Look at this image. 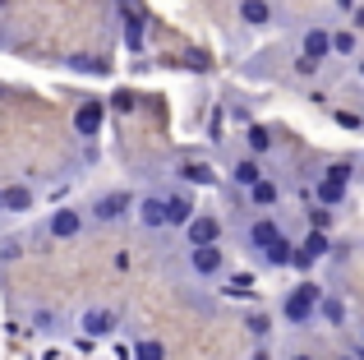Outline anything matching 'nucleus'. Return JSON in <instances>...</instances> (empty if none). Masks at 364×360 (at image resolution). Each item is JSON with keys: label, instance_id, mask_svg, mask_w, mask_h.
<instances>
[{"label": "nucleus", "instance_id": "1", "mask_svg": "<svg viewBox=\"0 0 364 360\" xmlns=\"http://www.w3.org/2000/svg\"><path fill=\"white\" fill-rule=\"evenodd\" d=\"M318 287H314V282H300V287H295L291 291V296H286V324H295V328H304V324H309V319L314 314H318Z\"/></svg>", "mask_w": 364, "mask_h": 360}, {"label": "nucleus", "instance_id": "2", "mask_svg": "<svg viewBox=\"0 0 364 360\" xmlns=\"http://www.w3.org/2000/svg\"><path fill=\"white\" fill-rule=\"evenodd\" d=\"M194 217H198L194 194H189V189H171L166 194V226H189Z\"/></svg>", "mask_w": 364, "mask_h": 360}, {"label": "nucleus", "instance_id": "3", "mask_svg": "<svg viewBox=\"0 0 364 360\" xmlns=\"http://www.w3.org/2000/svg\"><path fill=\"white\" fill-rule=\"evenodd\" d=\"M189 268H194L198 277H217V272L226 268L222 245H194V254H189Z\"/></svg>", "mask_w": 364, "mask_h": 360}, {"label": "nucleus", "instance_id": "4", "mask_svg": "<svg viewBox=\"0 0 364 360\" xmlns=\"http://www.w3.org/2000/svg\"><path fill=\"white\" fill-rule=\"evenodd\" d=\"M46 231H51L55 240H79V231H83V213H79V208H55L51 222H46Z\"/></svg>", "mask_w": 364, "mask_h": 360}, {"label": "nucleus", "instance_id": "5", "mask_svg": "<svg viewBox=\"0 0 364 360\" xmlns=\"http://www.w3.org/2000/svg\"><path fill=\"white\" fill-rule=\"evenodd\" d=\"M102 120H107V107H102L97 97H88V102H79V111H74V129H79L83 139H92L102 129Z\"/></svg>", "mask_w": 364, "mask_h": 360}, {"label": "nucleus", "instance_id": "6", "mask_svg": "<svg viewBox=\"0 0 364 360\" xmlns=\"http://www.w3.org/2000/svg\"><path fill=\"white\" fill-rule=\"evenodd\" d=\"M79 324H83V333H88V337H111V333H116V309L97 305V309H88Z\"/></svg>", "mask_w": 364, "mask_h": 360}, {"label": "nucleus", "instance_id": "7", "mask_svg": "<svg viewBox=\"0 0 364 360\" xmlns=\"http://www.w3.org/2000/svg\"><path fill=\"white\" fill-rule=\"evenodd\" d=\"M139 222L148 226V231H161V226H166V194L139 198Z\"/></svg>", "mask_w": 364, "mask_h": 360}, {"label": "nucleus", "instance_id": "8", "mask_svg": "<svg viewBox=\"0 0 364 360\" xmlns=\"http://www.w3.org/2000/svg\"><path fill=\"white\" fill-rule=\"evenodd\" d=\"M185 240L189 245H217L222 240V222H217V217H194V222L185 226Z\"/></svg>", "mask_w": 364, "mask_h": 360}, {"label": "nucleus", "instance_id": "9", "mask_svg": "<svg viewBox=\"0 0 364 360\" xmlns=\"http://www.w3.org/2000/svg\"><path fill=\"white\" fill-rule=\"evenodd\" d=\"M129 203H134V198L124 194V189H111V194H102V198H97V208H92V213H97L102 222H116V217L129 213Z\"/></svg>", "mask_w": 364, "mask_h": 360}, {"label": "nucleus", "instance_id": "10", "mask_svg": "<svg viewBox=\"0 0 364 360\" xmlns=\"http://www.w3.org/2000/svg\"><path fill=\"white\" fill-rule=\"evenodd\" d=\"M304 55H309V60H328L332 55V33L328 28H309V33H304Z\"/></svg>", "mask_w": 364, "mask_h": 360}, {"label": "nucleus", "instance_id": "11", "mask_svg": "<svg viewBox=\"0 0 364 360\" xmlns=\"http://www.w3.org/2000/svg\"><path fill=\"white\" fill-rule=\"evenodd\" d=\"M277 235H282V226H277L272 217H258V222L249 226V250H267Z\"/></svg>", "mask_w": 364, "mask_h": 360}, {"label": "nucleus", "instance_id": "12", "mask_svg": "<svg viewBox=\"0 0 364 360\" xmlns=\"http://www.w3.org/2000/svg\"><path fill=\"white\" fill-rule=\"evenodd\" d=\"M240 18L249 28H267L272 23V5L267 0H240Z\"/></svg>", "mask_w": 364, "mask_h": 360}, {"label": "nucleus", "instance_id": "13", "mask_svg": "<svg viewBox=\"0 0 364 360\" xmlns=\"http://www.w3.org/2000/svg\"><path fill=\"white\" fill-rule=\"evenodd\" d=\"M37 203V194L28 185H5V213H28Z\"/></svg>", "mask_w": 364, "mask_h": 360}, {"label": "nucleus", "instance_id": "14", "mask_svg": "<svg viewBox=\"0 0 364 360\" xmlns=\"http://www.w3.org/2000/svg\"><path fill=\"white\" fill-rule=\"evenodd\" d=\"M143 42H148V18L129 14V18H124V46L139 55V51H143Z\"/></svg>", "mask_w": 364, "mask_h": 360}, {"label": "nucleus", "instance_id": "15", "mask_svg": "<svg viewBox=\"0 0 364 360\" xmlns=\"http://www.w3.org/2000/svg\"><path fill=\"white\" fill-rule=\"evenodd\" d=\"M249 203H254L258 208V213H267V208H272L277 203V185H272V180H254V185H249Z\"/></svg>", "mask_w": 364, "mask_h": 360}, {"label": "nucleus", "instance_id": "16", "mask_svg": "<svg viewBox=\"0 0 364 360\" xmlns=\"http://www.w3.org/2000/svg\"><path fill=\"white\" fill-rule=\"evenodd\" d=\"M304 254H309V259H328L332 254V240H328V231H318V226H314L309 235H304V245H300Z\"/></svg>", "mask_w": 364, "mask_h": 360}, {"label": "nucleus", "instance_id": "17", "mask_svg": "<svg viewBox=\"0 0 364 360\" xmlns=\"http://www.w3.org/2000/svg\"><path fill=\"white\" fill-rule=\"evenodd\" d=\"M318 319H323V324H332V328H341V324H346V305H341L337 296H323L318 300Z\"/></svg>", "mask_w": 364, "mask_h": 360}, {"label": "nucleus", "instance_id": "18", "mask_svg": "<svg viewBox=\"0 0 364 360\" xmlns=\"http://www.w3.org/2000/svg\"><path fill=\"white\" fill-rule=\"evenodd\" d=\"M231 176H235V185H245V189H249L254 180H263V166H258L254 157H240V162L231 166Z\"/></svg>", "mask_w": 364, "mask_h": 360}, {"label": "nucleus", "instance_id": "19", "mask_svg": "<svg viewBox=\"0 0 364 360\" xmlns=\"http://www.w3.org/2000/svg\"><path fill=\"white\" fill-rule=\"evenodd\" d=\"M318 203H328V208L346 203V185H341V180H328V176H323V185H318Z\"/></svg>", "mask_w": 364, "mask_h": 360}, {"label": "nucleus", "instance_id": "20", "mask_svg": "<svg viewBox=\"0 0 364 360\" xmlns=\"http://www.w3.org/2000/svg\"><path fill=\"white\" fill-rule=\"evenodd\" d=\"M180 180H189V185H217V176L208 171L203 162H185L180 166Z\"/></svg>", "mask_w": 364, "mask_h": 360}, {"label": "nucleus", "instance_id": "21", "mask_svg": "<svg viewBox=\"0 0 364 360\" xmlns=\"http://www.w3.org/2000/svg\"><path fill=\"white\" fill-rule=\"evenodd\" d=\"M245 144H249V153L254 157H263L267 148H272V134H267L263 125H249V134H245Z\"/></svg>", "mask_w": 364, "mask_h": 360}, {"label": "nucleus", "instance_id": "22", "mask_svg": "<svg viewBox=\"0 0 364 360\" xmlns=\"http://www.w3.org/2000/svg\"><path fill=\"white\" fill-rule=\"evenodd\" d=\"M291 254H295V245L286 240V235H277V240L263 250V259H267V263H291Z\"/></svg>", "mask_w": 364, "mask_h": 360}, {"label": "nucleus", "instance_id": "23", "mask_svg": "<svg viewBox=\"0 0 364 360\" xmlns=\"http://www.w3.org/2000/svg\"><path fill=\"white\" fill-rule=\"evenodd\" d=\"M134 360H166V346L157 337H143V342H134Z\"/></svg>", "mask_w": 364, "mask_h": 360}, {"label": "nucleus", "instance_id": "24", "mask_svg": "<svg viewBox=\"0 0 364 360\" xmlns=\"http://www.w3.org/2000/svg\"><path fill=\"white\" fill-rule=\"evenodd\" d=\"M332 51L337 55H355V28H337V33H332Z\"/></svg>", "mask_w": 364, "mask_h": 360}, {"label": "nucleus", "instance_id": "25", "mask_svg": "<svg viewBox=\"0 0 364 360\" xmlns=\"http://www.w3.org/2000/svg\"><path fill=\"white\" fill-rule=\"evenodd\" d=\"M70 70H83V74H111V60H88V55H74Z\"/></svg>", "mask_w": 364, "mask_h": 360}, {"label": "nucleus", "instance_id": "26", "mask_svg": "<svg viewBox=\"0 0 364 360\" xmlns=\"http://www.w3.org/2000/svg\"><path fill=\"white\" fill-rule=\"evenodd\" d=\"M245 328H249V333H258V337H263L267 328H272V319H267L263 309H254V314H245Z\"/></svg>", "mask_w": 364, "mask_h": 360}, {"label": "nucleus", "instance_id": "27", "mask_svg": "<svg viewBox=\"0 0 364 360\" xmlns=\"http://www.w3.org/2000/svg\"><path fill=\"white\" fill-rule=\"evenodd\" d=\"M222 134H226V116H222V111H213V120H208V139L222 144Z\"/></svg>", "mask_w": 364, "mask_h": 360}, {"label": "nucleus", "instance_id": "28", "mask_svg": "<svg viewBox=\"0 0 364 360\" xmlns=\"http://www.w3.org/2000/svg\"><path fill=\"white\" fill-rule=\"evenodd\" d=\"M309 217H314V226H318V231H328V226H332V208H328V203H318Z\"/></svg>", "mask_w": 364, "mask_h": 360}, {"label": "nucleus", "instance_id": "29", "mask_svg": "<svg viewBox=\"0 0 364 360\" xmlns=\"http://www.w3.org/2000/svg\"><path fill=\"white\" fill-rule=\"evenodd\" d=\"M332 120H337L341 129H364V120H360V116H350V111H332Z\"/></svg>", "mask_w": 364, "mask_h": 360}, {"label": "nucleus", "instance_id": "30", "mask_svg": "<svg viewBox=\"0 0 364 360\" xmlns=\"http://www.w3.org/2000/svg\"><path fill=\"white\" fill-rule=\"evenodd\" d=\"M328 180H341V185H346V180H350V162H332L328 166Z\"/></svg>", "mask_w": 364, "mask_h": 360}, {"label": "nucleus", "instance_id": "31", "mask_svg": "<svg viewBox=\"0 0 364 360\" xmlns=\"http://www.w3.org/2000/svg\"><path fill=\"white\" fill-rule=\"evenodd\" d=\"M231 287H235V291H249V287H254V272H235Z\"/></svg>", "mask_w": 364, "mask_h": 360}, {"label": "nucleus", "instance_id": "32", "mask_svg": "<svg viewBox=\"0 0 364 360\" xmlns=\"http://www.w3.org/2000/svg\"><path fill=\"white\" fill-rule=\"evenodd\" d=\"M350 28H364V5H360V9H350Z\"/></svg>", "mask_w": 364, "mask_h": 360}, {"label": "nucleus", "instance_id": "33", "mask_svg": "<svg viewBox=\"0 0 364 360\" xmlns=\"http://www.w3.org/2000/svg\"><path fill=\"white\" fill-rule=\"evenodd\" d=\"M337 9H355V5H350V0H337Z\"/></svg>", "mask_w": 364, "mask_h": 360}, {"label": "nucleus", "instance_id": "34", "mask_svg": "<svg viewBox=\"0 0 364 360\" xmlns=\"http://www.w3.org/2000/svg\"><path fill=\"white\" fill-rule=\"evenodd\" d=\"M0 213H5V189H0Z\"/></svg>", "mask_w": 364, "mask_h": 360}, {"label": "nucleus", "instance_id": "35", "mask_svg": "<svg viewBox=\"0 0 364 360\" xmlns=\"http://www.w3.org/2000/svg\"><path fill=\"white\" fill-rule=\"evenodd\" d=\"M341 360H360V356H341Z\"/></svg>", "mask_w": 364, "mask_h": 360}, {"label": "nucleus", "instance_id": "36", "mask_svg": "<svg viewBox=\"0 0 364 360\" xmlns=\"http://www.w3.org/2000/svg\"><path fill=\"white\" fill-rule=\"evenodd\" d=\"M360 79H364V60H360Z\"/></svg>", "mask_w": 364, "mask_h": 360}, {"label": "nucleus", "instance_id": "37", "mask_svg": "<svg viewBox=\"0 0 364 360\" xmlns=\"http://www.w3.org/2000/svg\"><path fill=\"white\" fill-rule=\"evenodd\" d=\"M295 360H309V356H295Z\"/></svg>", "mask_w": 364, "mask_h": 360}, {"label": "nucleus", "instance_id": "38", "mask_svg": "<svg viewBox=\"0 0 364 360\" xmlns=\"http://www.w3.org/2000/svg\"><path fill=\"white\" fill-rule=\"evenodd\" d=\"M360 360H364V346H360Z\"/></svg>", "mask_w": 364, "mask_h": 360}, {"label": "nucleus", "instance_id": "39", "mask_svg": "<svg viewBox=\"0 0 364 360\" xmlns=\"http://www.w3.org/2000/svg\"><path fill=\"white\" fill-rule=\"evenodd\" d=\"M360 342H364V333H360Z\"/></svg>", "mask_w": 364, "mask_h": 360}]
</instances>
